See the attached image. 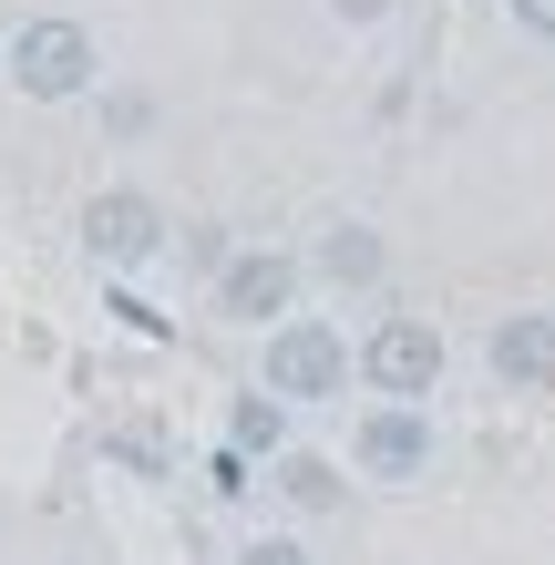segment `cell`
I'll use <instances>...</instances> for the list:
<instances>
[{
    "label": "cell",
    "mask_w": 555,
    "mask_h": 565,
    "mask_svg": "<svg viewBox=\"0 0 555 565\" xmlns=\"http://www.w3.org/2000/svg\"><path fill=\"white\" fill-rule=\"evenodd\" d=\"M166 237H175V226H166V206H154L145 185H104V195H83V216H73V247L114 288H135L154 257H166Z\"/></svg>",
    "instance_id": "6da1fadb"
},
{
    "label": "cell",
    "mask_w": 555,
    "mask_h": 565,
    "mask_svg": "<svg viewBox=\"0 0 555 565\" xmlns=\"http://www.w3.org/2000/svg\"><path fill=\"white\" fill-rule=\"evenodd\" d=\"M350 381H361V371H350V340L330 319H278L268 329V360H257V391H268V402L309 412V402H340Z\"/></svg>",
    "instance_id": "7a4b0ae2"
},
{
    "label": "cell",
    "mask_w": 555,
    "mask_h": 565,
    "mask_svg": "<svg viewBox=\"0 0 555 565\" xmlns=\"http://www.w3.org/2000/svg\"><path fill=\"white\" fill-rule=\"evenodd\" d=\"M11 83L31 93V104H83V93L104 83V52H93V31H83V21L42 11V21H21V31H11Z\"/></svg>",
    "instance_id": "3957f363"
},
{
    "label": "cell",
    "mask_w": 555,
    "mask_h": 565,
    "mask_svg": "<svg viewBox=\"0 0 555 565\" xmlns=\"http://www.w3.org/2000/svg\"><path fill=\"white\" fill-rule=\"evenodd\" d=\"M442 360H452V350H442V329L402 309V319H371V340L350 350V371L371 381V402H412V412H421V402L442 391Z\"/></svg>",
    "instance_id": "277c9868"
},
{
    "label": "cell",
    "mask_w": 555,
    "mask_h": 565,
    "mask_svg": "<svg viewBox=\"0 0 555 565\" xmlns=\"http://www.w3.org/2000/svg\"><path fill=\"white\" fill-rule=\"evenodd\" d=\"M433 452H442V431H433V412H412V402H371L361 431H350V473L391 483V493L433 473Z\"/></svg>",
    "instance_id": "5b68a950"
},
{
    "label": "cell",
    "mask_w": 555,
    "mask_h": 565,
    "mask_svg": "<svg viewBox=\"0 0 555 565\" xmlns=\"http://www.w3.org/2000/svg\"><path fill=\"white\" fill-rule=\"evenodd\" d=\"M299 288H309V268H299L288 247H237V257H216V309L237 319V329L299 319Z\"/></svg>",
    "instance_id": "8992f818"
},
{
    "label": "cell",
    "mask_w": 555,
    "mask_h": 565,
    "mask_svg": "<svg viewBox=\"0 0 555 565\" xmlns=\"http://www.w3.org/2000/svg\"><path fill=\"white\" fill-rule=\"evenodd\" d=\"M483 371L504 391H555V309H504L483 329Z\"/></svg>",
    "instance_id": "52a82bcc"
},
{
    "label": "cell",
    "mask_w": 555,
    "mask_h": 565,
    "mask_svg": "<svg viewBox=\"0 0 555 565\" xmlns=\"http://www.w3.org/2000/svg\"><path fill=\"white\" fill-rule=\"evenodd\" d=\"M381 268H391V237H381L371 216L319 226V247H309V278H319V288H350V298H361V288H381Z\"/></svg>",
    "instance_id": "ba28073f"
},
{
    "label": "cell",
    "mask_w": 555,
    "mask_h": 565,
    "mask_svg": "<svg viewBox=\"0 0 555 565\" xmlns=\"http://www.w3.org/2000/svg\"><path fill=\"white\" fill-rule=\"evenodd\" d=\"M226 452H237V462H278V452H299V412L268 402V391H237V402H226Z\"/></svg>",
    "instance_id": "9c48e42d"
},
{
    "label": "cell",
    "mask_w": 555,
    "mask_h": 565,
    "mask_svg": "<svg viewBox=\"0 0 555 565\" xmlns=\"http://www.w3.org/2000/svg\"><path fill=\"white\" fill-rule=\"evenodd\" d=\"M268 493H288L299 514H340V493H350V483H340V462H330V452H278V462H268Z\"/></svg>",
    "instance_id": "30bf717a"
},
{
    "label": "cell",
    "mask_w": 555,
    "mask_h": 565,
    "mask_svg": "<svg viewBox=\"0 0 555 565\" xmlns=\"http://www.w3.org/2000/svg\"><path fill=\"white\" fill-rule=\"evenodd\" d=\"M114 329H124V340H166V329H175V319H166V309H154V298H145V288H114Z\"/></svg>",
    "instance_id": "8fae6325"
},
{
    "label": "cell",
    "mask_w": 555,
    "mask_h": 565,
    "mask_svg": "<svg viewBox=\"0 0 555 565\" xmlns=\"http://www.w3.org/2000/svg\"><path fill=\"white\" fill-rule=\"evenodd\" d=\"M237 565H319V555H309L299 535H247V545H237Z\"/></svg>",
    "instance_id": "7c38bea8"
},
{
    "label": "cell",
    "mask_w": 555,
    "mask_h": 565,
    "mask_svg": "<svg viewBox=\"0 0 555 565\" xmlns=\"http://www.w3.org/2000/svg\"><path fill=\"white\" fill-rule=\"evenodd\" d=\"M391 11H402V0H330V21H340V31H381Z\"/></svg>",
    "instance_id": "4fadbf2b"
},
{
    "label": "cell",
    "mask_w": 555,
    "mask_h": 565,
    "mask_svg": "<svg viewBox=\"0 0 555 565\" xmlns=\"http://www.w3.org/2000/svg\"><path fill=\"white\" fill-rule=\"evenodd\" d=\"M514 11V31H525V42H555V0H504Z\"/></svg>",
    "instance_id": "5bb4252c"
},
{
    "label": "cell",
    "mask_w": 555,
    "mask_h": 565,
    "mask_svg": "<svg viewBox=\"0 0 555 565\" xmlns=\"http://www.w3.org/2000/svg\"><path fill=\"white\" fill-rule=\"evenodd\" d=\"M104 124H114V135H145V124H154V104H145V93H114V104H104Z\"/></svg>",
    "instance_id": "9a60e30c"
},
{
    "label": "cell",
    "mask_w": 555,
    "mask_h": 565,
    "mask_svg": "<svg viewBox=\"0 0 555 565\" xmlns=\"http://www.w3.org/2000/svg\"><path fill=\"white\" fill-rule=\"evenodd\" d=\"M226 504H237V493H257V462H237V452H216V473H206Z\"/></svg>",
    "instance_id": "2e32d148"
}]
</instances>
